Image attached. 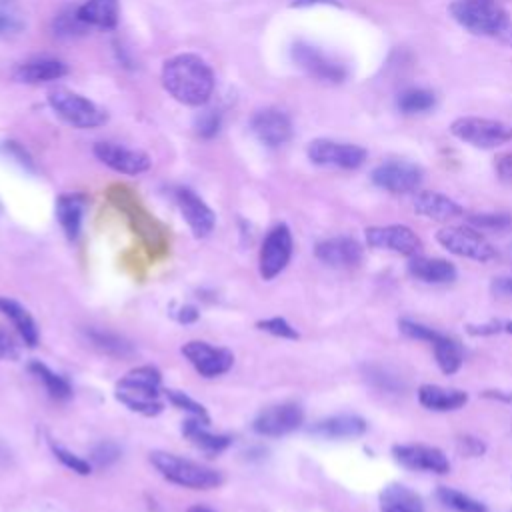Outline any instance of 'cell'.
<instances>
[{"label": "cell", "mask_w": 512, "mask_h": 512, "mask_svg": "<svg viewBox=\"0 0 512 512\" xmlns=\"http://www.w3.org/2000/svg\"><path fill=\"white\" fill-rule=\"evenodd\" d=\"M162 84L174 100L186 106H202L214 92V74L200 56L178 54L164 62Z\"/></svg>", "instance_id": "cell-1"}, {"label": "cell", "mask_w": 512, "mask_h": 512, "mask_svg": "<svg viewBox=\"0 0 512 512\" xmlns=\"http://www.w3.org/2000/svg\"><path fill=\"white\" fill-rule=\"evenodd\" d=\"M160 372L152 366H138L126 372L116 384V398L132 412L156 416L162 410L160 402Z\"/></svg>", "instance_id": "cell-2"}, {"label": "cell", "mask_w": 512, "mask_h": 512, "mask_svg": "<svg viewBox=\"0 0 512 512\" xmlns=\"http://www.w3.org/2000/svg\"><path fill=\"white\" fill-rule=\"evenodd\" d=\"M152 466L172 484L192 490H208L222 484V474L214 468H208L200 462L186 460L172 452L156 450L150 454Z\"/></svg>", "instance_id": "cell-3"}, {"label": "cell", "mask_w": 512, "mask_h": 512, "mask_svg": "<svg viewBox=\"0 0 512 512\" xmlns=\"http://www.w3.org/2000/svg\"><path fill=\"white\" fill-rule=\"evenodd\" d=\"M448 10L462 28L482 36L502 34L510 22L506 10L492 0H454Z\"/></svg>", "instance_id": "cell-4"}, {"label": "cell", "mask_w": 512, "mask_h": 512, "mask_svg": "<svg viewBox=\"0 0 512 512\" xmlns=\"http://www.w3.org/2000/svg\"><path fill=\"white\" fill-rule=\"evenodd\" d=\"M50 108L68 124L76 128H96L106 122V112L82 94L56 86L48 92Z\"/></svg>", "instance_id": "cell-5"}, {"label": "cell", "mask_w": 512, "mask_h": 512, "mask_svg": "<svg viewBox=\"0 0 512 512\" xmlns=\"http://www.w3.org/2000/svg\"><path fill=\"white\" fill-rule=\"evenodd\" d=\"M450 132L458 140L476 148H494L504 142H512V124L478 116L456 118L450 124Z\"/></svg>", "instance_id": "cell-6"}, {"label": "cell", "mask_w": 512, "mask_h": 512, "mask_svg": "<svg viewBox=\"0 0 512 512\" xmlns=\"http://www.w3.org/2000/svg\"><path fill=\"white\" fill-rule=\"evenodd\" d=\"M110 200L122 208L130 222H132V228L138 232V236L142 238V242L146 244V248L150 252H162L166 248V238H164V232L162 228L158 226V222L134 200V196L126 190V188H120V186H114L110 190Z\"/></svg>", "instance_id": "cell-7"}, {"label": "cell", "mask_w": 512, "mask_h": 512, "mask_svg": "<svg viewBox=\"0 0 512 512\" xmlns=\"http://www.w3.org/2000/svg\"><path fill=\"white\" fill-rule=\"evenodd\" d=\"M436 240L452 254L470 258L476 262H490L496 258L494 246L474 228H464V226H450L442 228L436 234Z\"/></svg>", "instance_id": "cell-8"}, {"label": "cell", "mask_w": 512, "mask_h": 512, "mask_svg": "<svg viewBox=\"0 0 512 512\" xmlns=\"http://www.w3.org/2000/svg\"><path fill=\"white\" fill-rule=\"evenodd\" d=\"M292 60L296 62L298 68H302L308 76L322 80V82H332L338 84L346 78V66L320 50L318 46H312L308 42H294L292 44Z\"/></svg>", "instance_id": "cell-9"}, {"label": "cell", "mask_w": 512, "mask_h": 512, "mask_svg": "<svg viewBox=\"0 0 512 512\" xmlns=\"http://www.w3.org/2000/svg\"><path fill=\"white\" fill-rule=\"evenodd\" d=\"M306 154L318 166H336L344 170H354L366 160V150L362 146L328 138L312 140L306 148Z\"/></svg>", "instance_id": "cell-10"}, {"label": "cell", "mask_w": 512, "mask_h": 512, "mask_svg": "<svg viewBox=\"0 0 512 512\" xmlns=\"http://www.w3.org/2000/svg\"><path fill=\"white\" fill-rule=\"evenodd\" d=\"M290 258H292V234L286 224H278L266 234L262 242V248L258 254L260 276L264 280L276 278L288 266Z\"/></svg>", "instance_id": "cell-11"}, {"label": "cell", "mask_w": 512, "mask_h": 512, "mask_svg": "<svg viewBox=\"0 0 512 512\" xmlns=\"http://www.w3.org/2000/svg\"><path fill=\"white\" fill-rule=\"evenodd\" d=\"M372 182L392 194L414 192L422 182V168L408 160L382 162L372 170Z\"/></svg>", "instance_id": "cell-12"}, {"label": "cell", "mask_w": 512, "mask_h": 512, "mask_svg": "<svg viewBox=\"0 0 512 512\" xmlns=\"http://www.w3.org/2000/svg\"><path fill=\"white\" fill-rule=\"evenodd\" d=\"M366 242L376 250H388L402 256H416L422 248V240L416 232L404 224L370 226L366 228Z\"/></svg>", "instance_id": "cell-13"}, {"label": "cell", "mask_w": 512, "mask_h": 512, "mask_svg": "<svg viewBox=\"0 0 512 512\" xmlns=\"http://www.w3.org/2000/svg\"><path fill=\"white\" fill-rule=\"evenodd\" d=\"M304 422V410L296 402H284L264 408L252 422V428L260 436H284L300 428Z\"/></svg>", "instance_id": "cell-14"}, {"label": "cell", "mask_w": 512, "mask_h": 512, "mask_svg": "<svg viewBox=\"0 0 512 512\" xmlns=\"http://www.w3.org/2000/svg\"><path fill=\"white\" fill-rule=\"evenodd\" d=\"M182 354L188 358V362L206 378L220 376L230 370L234 356L226 348H216L202 340H192L182 346Z\"/></svg>", "instance_id": "cell-15"}, {"label": "cell", "mask_w": 512, "mask_h": 512, "mask_svg": "<svg viewBox=\"0 0 512 512\" xmlns=\"http://www.w3.org/2000/svg\"><path fill=\"white\" fill-rule=\"evenodd\" d=\"M394 458L410 468V470H422V472H434V474H446L450 470L448 456L428 444H396L392 446Z\"/></svg>", "instance_id": "cell-16"}, {"label": "cell", "mask_w": 512, "mask_h": 512, "mask_svg": "<svg viewBox=\"0 0 512 512\" xmlns=\"http://www.w3.org/2000/svg\"><path fill=\"white\" fill-rule=\"evenodd\" d=\"M94 154L108 168H112L120 174H128V176L142 174L152 164L148 154H144L140 150L120 146V144H114V142H96L94 144Z\"/></svg>", "instance_id": "cell-17"}, {"label": "cell", "mask_w": 512, "mask_h": 512, "mask_svg": "<svg viewBox=\"0 0 512 512\" xmlns=\"http://www.w3.org/2000/svg\"><path fill=\"white\" fill-rule=\"evenodd\" d=\"M252 134L270 148H278L292 138V122L286 112L278 108L258 110L250 120Z\"/></svg>", "instance_id": "cell-18"}, {"label": "cell", "mask_w": 512, "mask_h": 512, "mask_svg": "<svg viewBox=\"0 0 512 512\" xmlns=\"http://www.w3.org/2000/svg\"><path fill=\"white\" fill-rule=\"evenodd\" d=\"M316 258L330 268H352L362 262L364 248L356 238L334 236L316 244Z\"/></svg>", "instance_id": "cell-19"}, {"label": "cell", "mask_w": 512, "mask_h": 512, "mask_svg": "<svg viewBox=\"0 0 512 512\" xmlns=\"http://www.w3.org/2000/svg\"><path fill=\"white\" fill-rule=\"evenodd\" d=\"M176 204L180 208V214L184 216V220L188 222L190 230L194 232V236H208L214 228V212L204 204L202 198H198L192 190L188 188H178L176 194Z\"/></svg>", "instance_id": "cell-20"}, {"label": "cell", "mask_w": 512, "mask_h": 512, "mask_svg": "<svg viewBox=\"0 0 512 512\" xmlns=\"http://www.w3.org/2000/svg\"><path fill=\"white\" fill-rule=\"evenodd\" d=\"M412 208L416 214L436 220V222H448V220L464 214V208L458 202H454L446 194L432 192V190L418 192L412 200Z\"/></svg>", "instance_id": "cell-21"}, {"label": "cell", "mask_w": 512, "mask_h": 512, "mask_svg": "<svg viewBox=\"0 0 512 512\" xmlns=\"http://www.w3.org/2000/svg\"><path fill=\"white\" fill-rule=\"evenodd\" d=\"M408 272L412 278L426 282V284H448L454 282L458 272L456 266L444 258H426V256H412L408 262Z\"/></svg>", "instance_id": "cell-22"}, {"label": "cell", "mask_w": 512, "mask_h": 512, "mask_svg": "<svg viewBox=\"0 0 512 512\" xmlns=\"http://www.w3.org/2000/svg\"><path fill=\"white\" fill-rule=\"evenodd\" d=\"M418 402L434 412L458 410L468 402V394L458 388H444L438 384H422L418 388Z\"/></svg>", "instance_id": "cell-23"}, {"label": "cell", "mask_w": 512, "mask_h": 512, "mask_svg": "<svg viewBox=\"0 0 512 512\" xmlns=\"http://www.w3.org/2000/svg\"><path fill=\"white\" fill-rule=\"evenodd\" d=\"M366 422L364 418L356 416V414H338V416H330L324 418L316 424L310 426V432L322 438H358L366 432Z\"/></svg>", "instance_id": "cell-24"}, {"label": "cell", "mask_w": 512, "mask_h": 512, "mask_svg": "<svg viewBox=\"0 0 512 512\" xmlns=\"http://www.w3.org/2000/svg\"><path fill=\"white\" fill-rule=\"evenodd\" d=\"M68 68L60 60L54 58H34L28 62H22L16 70L14 76L20 82L26 84H40V82H52L62 76H66Z\"/></svg>", "instance_id": "cell-25"}, {"label": "cell", "mask_w": 512, "mask_h": 512, "mask_svg": "<svg viewBox=\"0 0 512 512\" xmlns=\"http://www.w3.org/2000/svg\"><path fill=\"white\" fill-rule=\"evenodd\" d=\"M382 512H424L422 498L404 484H388L380 492Z\"/></svg>", "instance_id": "cell-26"}, {"label": "cell", "mask_w": 512, "mask_h": 512, "mask_svg": "<svg viewBox=\"0 0 512 512\" xmlns=\"http://www.w3.org/2000/svg\"><path fill=\"white\" fill-rule=\"evenodd\" d=\"M78 14L88 26L112 30L120 18V6L118 0H86L78 6Z\"/></svg>", "instance_id": "cell-27"}, {"label": "cell", "mask_w": 512, "mask_h": 512, "mask_svg": "<svg viewBox=\"0 0 512 512\" xmlns=\"http://www.w3.org/2000/svg\"><path fill=\"white\" fill-rule=\"evenodd\" d=\"M0 312L12 322V326L16 328V332L20 334V338L28 346H36L38 344L36 322H34V318L28 314V310L24 306H20L12 298H0Z\"/></svg>", "instance_id": "cell-28"}, {"label": "cell", "mask_w": 512, "mask_h": 512, "mask_svg": "<svg viewBox=\"0 0 512 512\" xmlns=\"http://www.w3.org/2000/svg\"><path fill=\"white\" fill-rule=\"evenodd\" d=\"M84 202L80 196H60L56 200V218L68 240H76L82 228Z\"/></svg>", "instance_id": "cell-29"}, {"label": "cell", "mask_w": 512, "mask_h": 512, "mask_svg": "<svg viewBox=\"0 0 512 512\" xmlns=\"http://www.w3.org/2000/svg\"><path fill=\"white\" fill-rule=\"evenodd\" d=\"M84 336L90 342V346L96 348L102 354H108V356H114V358H126V356L134 354L132 342H128L126 338H122L114 332L100 330V328H86Z\"/></svg>", "instance_id": "cell-30"}, {"label": "cell", "mask_w": 512, "mask_h": 512, "mask_svg": "<svg viewBox=\"0 0 512 512\" xmlns=\"http://www.w3.org/2000/svg\"><path fill=\"white\" fill-rule=\"evenodd\" d=\"M432 348H434L436 362L444 374H454L460 370L462 360H464V350H462V344L454 336L440 332L436 336V340L432 342Z\"/></svg>", "instance_id": "cell-31"}, {"label": "cell", "mask_w": 512, "mask_h": 512, "mask_svg": "<svg viewBox=\"0 0 512 512\" xmlns=\"http://www.w3.org/2000/svg\"><path fill=\"white\" fill-rule=\"evenodd\" d=\"M28 26L24 8L16 0H0V40L20 36Z\"/></svg>", "instance_id": "cell-32"}, {"label": "cell", "mask_w": 512, "mask_h": 512, "mask_svg": "<svg viewBox=\"0 0 512 512\" xmlns=\"http://www.w3.org/2000/svg\"><path fill=\"white\" fill-rule=\"evenodd\" d=\"M182 432L202 450L206 452H220L230 444L228 436L222 434H212L210 430H206V422L196 418V420H188L182 428Z\"/></svg>", "instance_id": "cell-33"}, {"label": "cell", "mask_w": 512, "mask_h": 512, "mask_svg": "<svg viewBox=\"0 0 512 512\" xmlns=\"http://www.w3.org/2000/svg\"><path fill=\"white\" fill-rule=\"evenodd\" d=\"M52 32L58 36V38H78V36H84L88 32V24L80 18L78 14V6L72 8H64L60 10L54 20H52Z\"/></svg>", "instance_id": "cell-34"}, {"label": "cell", "mask_w": 512, "mask_h": 512, "mask_svg": "<svg viewBox=\"0 0 512 512\" xmlns=\"http://www.w3.org/2000/svg\"><path fill=\"white\" fill-rule=\"evenodd\" d=\"M30 372L44 384L46 392H48L52 398H56V400H66V398L72 394V388H70L68 380H66L64 376L52 372L46 364H42V362L36 360V362L30 364Z\"/></svg>", "instance_id": "cell-35"}, {"label": "cell", "mask_w": 512, "mask_h": 512, "mask_svg": "<svg viewBox=\"0 0 512 512\" xmlns=\"http://www.w3.org/2000/svg\"><path fill=\"white\" fill-rule=\"evenodd\" d=\"M434 104H436V96L426 88H410L398 96V108L404 114L428 112L434 108Z\"/></svg>", "instance_id": "cell-36"}, {"label": "cell", "mask_w": 512, "mask_h": 512, "mask_svg": "<svg viewBox=\"0 0 512 512\" xmlns=\"http://www.w3.org/2000/svg\"><path fill=\"white\" fill-rule=\"evenodd\" d=\"M436 496L446 508H450L454 512H488V508L482 502H478V500L470 498L468 494L454 490L450 486H440Z\"/></svg>", "instance_id": "cell-37"}, {"label": "cell", "mask_w": 512, "mask_h": 512, "mask_svg": "<svg viewBox=\"0 0 512 512\" xmlns=\"http://www.w3.org/2000/svg\"><path fill=\"white\" fill-rule=\"evenodd\" d=\"M50 450H52V454H54L66 468H70L72 472L82 474V476L90 474V470H92L90 462L84 460V458H80V456H76V454L70 452L68 448H64V446H60V444H56V442L50 440Z\"/></svg>", "instance_id": "cell-38"}, {"label": "cell", "mask_w": 512, "mask_h": 512, "mask_svg": "<svg viewBox=\"0 0 512 512\" xmlns=\"http://www.w3.org/2000/svg\"><path fill=\"white\" fill-rule=\"evenodd\" d=\"M468 222L480 230H504L512 224L510 214H472L468 216Z\"/></svg>", "instance_id": "cell-39"}, {"label": "cell", "mask_w": 512, "mask_h": 512, "mask_svg": "<svg viewBox=\"0 0 512 512\" xmlns=\"http://www.w3.org/2000/svg\"><path fill=\"white\" fill-rule=\"evenodd\" d=\"M220 124H222V118H220V112L218 110H204L196 116V132L198 136L202 138H214L220 130Z\"/></svg>", "instance_id": "cell-40"}, {"label": "cell", "mask_w": 512, "mask_h": 512, "mask_svg": "<svg viewBox=\"0 0 512 512\" xmlns=\"http://www.w3.org/2000/svg\"><path fill=\"white\" fill-rule=\"evenodd\" d=\"M166 396H168V400H170L174 406H178V408H182V410H188L194 418H200V420L208 422V414H206L204 406L198 404V402H194V400H192L190 396H186L184 392L166 390Z\"/></svg>", "instance_id": "cell-41"}, {"label": "cell", "mask_w": 512, "mask_h": 512, "mask_svg": "<svg viewBox=\"0 0 512 512\" xmlns=\"http://www.w3.org/2000/svg\"><path fill=\"white\" fill-rule=\"evenodd\" d=\"M258 328L264 330V332H270L274 336H280V338H288V340H296L298 338L296 328H292V324H288L284 318H278V316L260 320Z\"/></svg>", "instance_id": "cell-42"}, {"label": "cell", "mask_w": 512, "mask_h": 512, "mask_svg": "<svg viewBox=\"0 0 512 512\" xmlns=\"http://www.w3.org/2000/svg\"><path fill=\"white\" fill-rule=\"evenodd\" d=\"M120 456V450L114 442H100L94 450H92V460L94 464L98 466H110L118 460Z\"/></svg>", "instance_id": "cell-43"}, {"label": "cell", "mask_w": 512, "mask_h": 512, "mask_svg": "<svg viewBox=\"0 0 512 512\" xmlns=\"http://www.w3.org/2000/svg\"><path fill=\"white\" fill-rule=\"evenodd\" d=\"M458 450L464 454V456H480L484 454L486 446L480 438H474V436H460L458 438Z\"/></svg>", "instance_id": "cell-44"}, {"label": "cell", "mask_w": 512, "mask_h": 512, "mask_svg": "<svg viewBox=\"0 0 512 512\" xmlns=\"http://www.w3.org/2000/svg\"><path fill=\"white\" fill-rule=\"evenodd\" d=\"M496 172L502 180L506 182H512V150H506L502 152L498 158H496Z\"/></svg>", "instance_id": "cell-45"}, {"label": "cell", "mask_w": 512, "mask_h": 512, "mask_svg": "<svg viewBox=\"0 0 512 512\" xmlns=\"http://www.w3.org/2000/svg\"><path fill=\"white\" fill-rule=\"evenodd\" d=\"M502 326H504V324H500V322H496V320H490V322L480 324V326L468 324L466 330H468V334H472V336H490V334H496V332L504 330Z\"/></svg>", "instance_id": "cell-46"}, {"label": "cell", "mask_w": 512, "mask_h": 512, "mask_svg": "<svg viewBox=\"0 0 512 512\" xmlns=\"http://www.w3.org/2000/svg\"><path fill=\"white\" fill-rule=\"evenodd\" d=\"M490 292L494 296H512V276H498L490 282Z\"/></svg>", "instance_id": "cell-47"}, {"label": "cell", "mask_w": 512, "mask_h": 512, "mask_svg": "<svg viewBox=\"0 0 512 512\" xmlns=\"http://www.w3.org/2000/svg\"><path fill=\"white\" fill-rule=\"evenodd\" d=\"M2 358H16V344L12 336L0 328V360Z\"/></svg>", "instance_id": "cell-48"}, {"label": "cell", "mask_w": 512, "mask_h": 512, "mask_svg": "<svg viewBox=\"0 0 512 512\" xmlns=\"http://www.w3.org/2000/svg\"><path fill=\"white\" fill-rule=\"evenodd\" d=\"M6 152L8 154H12L14 158H18V162L22 164V166H28V168H32V162H30V158H28V154L16 144V142H6Z\"/></svg>", "instance_id": "cell-49"}, {"label": "cell", "mask_w": 512, "mask_h": 512, "mask_svg": "<svg viewBox=\"0 0 512 512\" xmlns=\"http://www.w3.org/2000/svg\"><path fill=\"white\" fill-rule=\"evenodd\" d=\"M196 318H198L196 308H192V306H184V308H180V314H178V320H180V322L188 324V322H194Z\"/></svg>", "instance_id": "cell-50"}, {"label": "cell", "mask_w": 512, "mask_h": 512, "mask_svg": "<svg viewBox=\"0 0 512 512\" xmlns=\"http://www.w3.org/2000/svg\"><path fill=\"white\" fill-rule=\"evenodd\" d=\"M314 4H332V6H340L338 0H294L292 6H314Z\"/></svg>", "instance_id": "cell-51"}, {"label": "cell", "mask_w": 512, "mask_h": 512, "mask_svg": "<svg viewBox=\"0 0 512 512\" xmlns=\"http://www.w3.org/2000/svg\"><path fill=\"white\" fill-rule=\"evenodd\" d=\"M484 396H486V398H498V400L512 402V394H504V392H500V390H486Z\"/></svg>", "instance_id": "cell-52"}, {"label": "cell", "mask_w": 512, "mask_h": 512, "mask_svg": "<svg viewBox=\"0 0 512 512\" xmlns=\"http://www.w3.org/2000/svg\"><path fill=\"white\" fill-rule=\"evenodd\" d=\"M500 36H502V40H504L506 44L512 46V22H508V26L504 28V32H502Z\"/></svg>", "instance_id": "cell-53"}, {"label": "cell", "mask_w": 512, "mask_h": 512, "mask_svg": "<svg viewBox=\"0 0 512 512\" xmlns=\"http://www.w3.org/2000/svg\"><path fill=\"white\" fill-rule=\"evenodd\" d=\"M188 512H214V510L208 506H192Z\"/></svg>", "instance_id": "cell-54"}, {"label": "cell", "mask_w": 512, "mask_h": 512, "mask_svg": "<svg viewBox=\"0 0 512 512\" xmlns=\"http://www.w3.org/2000/svg\"><path fill=\"white\" fill-rule=\"evenodd\" d=\"M502 328H504L506 332H510V334H512V322H506Z\"/></svg>", "instance_id": "cell-55"}]
</instances>
